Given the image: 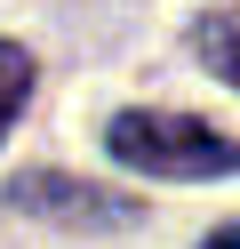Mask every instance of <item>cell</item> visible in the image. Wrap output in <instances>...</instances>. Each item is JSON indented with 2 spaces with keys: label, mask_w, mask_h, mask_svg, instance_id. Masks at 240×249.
Listing matches in <instances>:
<instances>
[{
  "label": "cell",
  "mask_w": 240,
  "mask_h": 249,
  "mask_svg": "<svg viewBox=\"0 0 240 249\" xmlns=\"http://www.w3.org/2000/svg\"><path fill=\"white\" fill-rule=\"evenodd\" d=\"M200 249H240V225H224V233H208Z\"/></svg>",
  "instance_id": "5b68a950"
},
{
  "label": "cell",
  "mask_w": 240,
  "mask_h": 249,
  "mask_svg": "<svg viewBox=\"0 0 240 249\" xmlns=\"http://www.w3.org/2000/svg\"><path fill=\"white\" fill-rule=\"evenodd\" d=\"M192 49L208 56V72H216V81L240 89V17H200V24H192Z\"/></svg>",
  "instance_id": "3957f363"
},
{
  "label": "cell",
  "mask_w": 240,
  "mask_h": 249,
  "mask_svg": "<svg viewBox=\"0 0 240 249\" xmlns=\"http://www.w3.org/2000/svg\"><path fill=\"white\" fill-rule=\"evenodd\" d=\"M112 161L144 169V177H232L240 145L216 129V121H192V113H120L104 129Z\"/></svg>",
  "instance_id": "6da1fadb"
},
{
  "label": "cell",
  "mask_w": 240,
  "mask_h": 249,
  "mask_svg": "<svg viewBox=\"0 0 240 249\" xmlns=\"http://www.w3.org/2000/svg\"><path fill=\"white\" fill-rule=\"evenodd\" d=\"M8 201L24 217H56V225H80V233H112V225H136L144 217V201L104 193V185H88V177H56V169H24V177L8 185Z\"/></svg>",
  "instance_id": "7a4b0ae2"
},
{
  "label": "cell",
  "mask_w": 240,
  "mask_h": 249,
  "mask_svg": "<svg viewBox=\"0 0 240 249\" xmlns=\"http://www.w3.org/2000/svg\"><path fill=\"white\" fill-rule=\"evenodd\" d=\"M24 97H32V56L16 49V40H0V137H8V121L24 113Z\"/></svg>",
  "instance_id": "277c9868"
}]
</instances>
